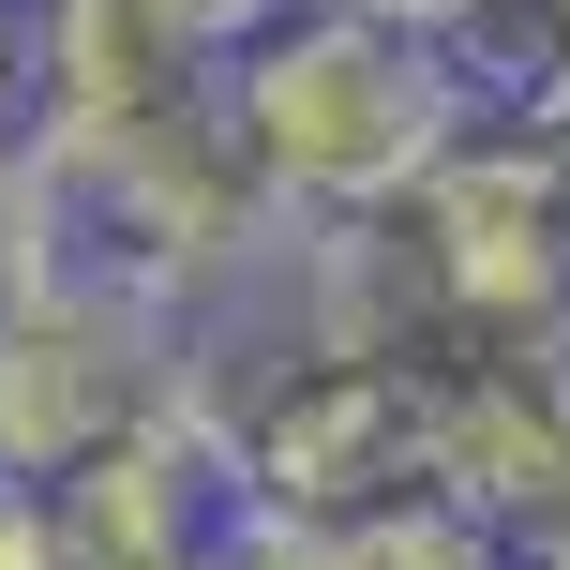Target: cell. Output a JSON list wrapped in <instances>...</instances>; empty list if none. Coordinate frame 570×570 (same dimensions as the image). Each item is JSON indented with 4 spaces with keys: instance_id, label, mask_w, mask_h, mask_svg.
<instances>
[{
    "instance_id": "6da1fadb",
    "label": "cell",
    "mask_w": 570,
    "mask_h": 570,
    "mask_svg": "<svg viewBox=\"0 0 570 570\" xmlns=\"http://www.w3.org/2000/svg\"><path fill=\"white\" fill-rule=\"evenodd\" d=\"M481 120L421 16H345V0H285L271 30L226 46V136L256 166L285 226H375L435 180V150Z\"/></svg>"
},
{
    "instance_id": "7a4b0ae2",
    "label": "cell",
    "mask_w": 570,
    "mask_h": 570,
    "mask_svg": "<svg viewBox=\"0 0 570 570\" xmlns=\"http://www.w3.org/2000/svg\"><path fill=\"white\" fill-rule=\"evenodd\" d=\"M196 405V315L166 285L106 271V256H60L0 315V481H60L76 451Z\"/></svg>"
},
{
    "instance_id": "3957f363",
    "label": "cell",
    "mask_w": 570,
    "mask_h": 570,
    "mask_svg": "<svg viewBox=\"0 0 570 570\" xmlns=\"http://www.w3.org/2000/svg\"><path fill=\"white\" fill-rule=\"evenodd\" d=\"M46 271H60V196H46V166H30V136H0V315Z\"/></svg>"
},
{
    "instance_id": "277c9868",
    "label": "cell",
    "mask_w": 570,
    "mask_h": 570,
    "mask_svg": "<svg viewBox=\"0 0 570 570\" xmlns=\"http://www.w3.org/2000/svg\"><path fill=\"white\" fill-rule=\"evenodd\" d=\"M166 16H180V30H196V46H240V30H271V16H285V0H166Z\"/></svg>"
},
{
    "instance_id": "5b68a950",
    "label": "cell",
    "mask_w": 570,
    "mask_h": 570,
    "mask_svg": "<svg viewBox=\"0 0 570 570\" xmlns=\"http://www.w3.org/2000/svg\"><path fill=\"white\" fill-rule=\"evenodd\" d=\"M0 90H30V0H0Z\"/></svg>"
},
{
    "instance_id": "8992f818",
    "label": "cell",
    "mask_w": 570,
    "mask_h": 570,
    "mask_svg": "<svg viewBox=\"0 0 570 570\" xmlns=\"http://www.w3.org/2000/svg\"><path fill=\"white\" fill-rule=\"evenodd\" d=\"M345 16H421V30H435V0H345Z\"/></svg>"
},
{
    "instance_id": "52a82bcc",
    "label": "cell",
    "mask_w": 570,
    "mask_h": 570,
    "mask_svg": "<svg viewBox=\"0 0 570 570\" xmlns=\"http://www.w3.org/2000/svg\"><path fill=\"white\" fill-rule=\"evenodd\" d=\"M150 570H226V541H196V556H150Z\"/></svg>"
},
{
    "instance_id": "ba28073f",
    "label": "cell",
    "mask_w": 570,
    "mask_h": 570,
    "mask_svg": "<svg viewBox=\"0 0 570 570\" xmlns=\"http://www.w3.org/2000/svg\"><path fill=\"white\" fill-rule=\"evenodd\" d=\"M541 136H556V166H570V106H556V120H541Z\"/></svg>"
}]
</instances>
